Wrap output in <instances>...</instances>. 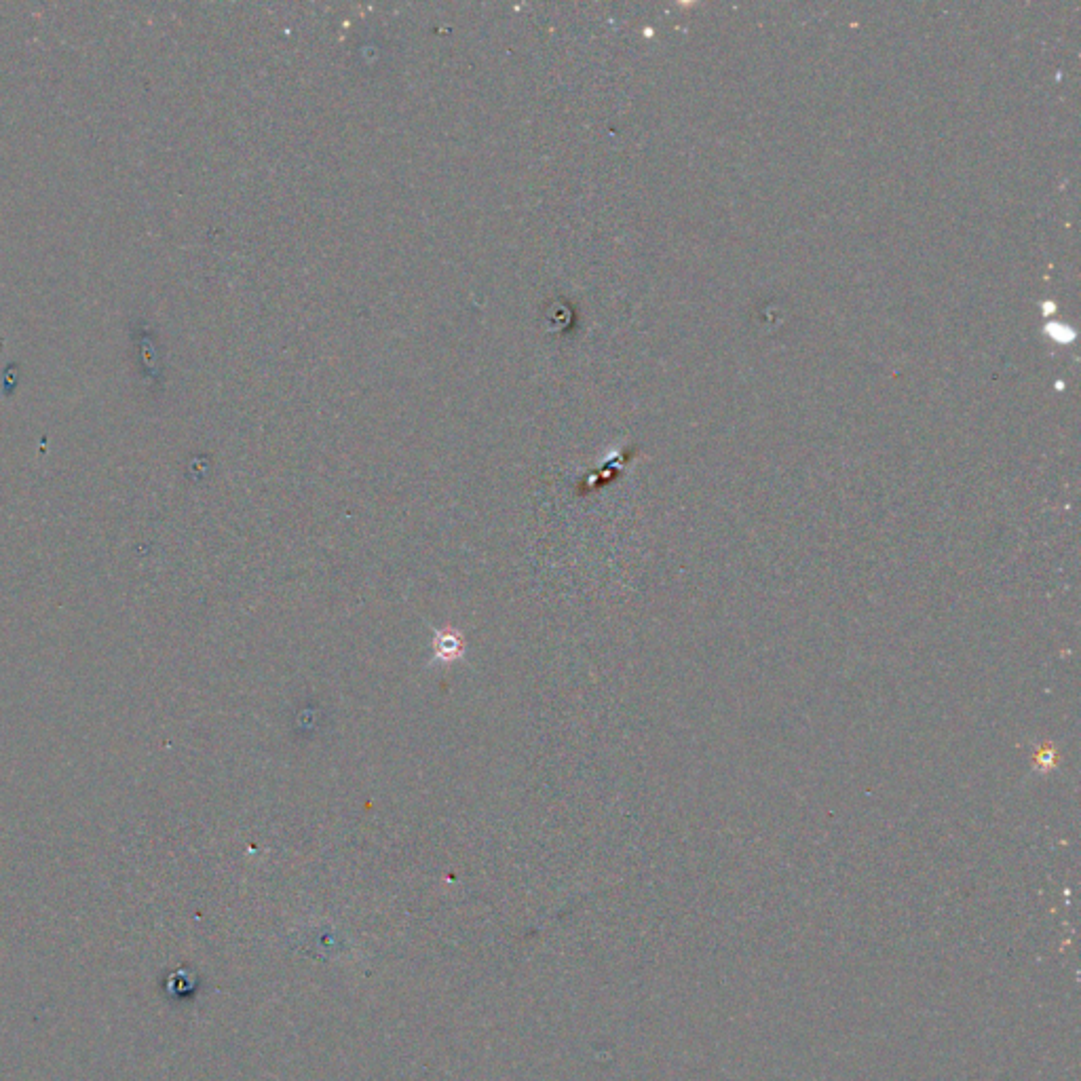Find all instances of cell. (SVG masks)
<instances>
[{
	"instance_id": "cell-1",
	"label": "cell",
	"mask_w": 1081,
	"mask_h": 1081,
	"mask_svg": "<svg viewBox=\"0 0 1081 1081\" xmlns=\"http://www.w3.org/2000/svg\"><path fill=\"white\" fill-rule=\"evenodd\" d=\"M435 653H438L440 659L444 661H452L461 657V640L454 636L452 632H442L435 636Z\"/></svg>"
}]
</instances>
